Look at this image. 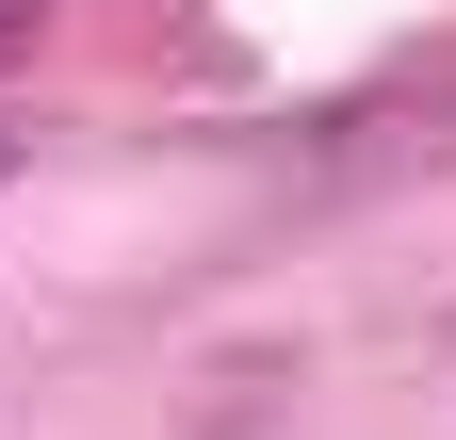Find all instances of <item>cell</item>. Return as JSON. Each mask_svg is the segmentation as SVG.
<instances>
[{
	"label": "cell",
	"instance_id": "1",
	"mask_svg": "<svg viewBox=\"0 0 456 440\" xmlns=\"http://www.w3.org/2000/svg\"><path fill=\"white\" fill-rule=\"evenodd\" d=\"M17 33H33V0H0V49H17Z\"/></svg>",
	"mask_w": 456,
	"mask_h": 440
},
{
	"label": "cell",
	"instance_id": "2",
	"mask_svg": "<svg viewBox=\"0 0 456 440\" xmlns=\"http://www.w3.org/2000/svg\"><path fill=\"white\" fill-rule=\"evenodd\" d=\"M0 163H17V131H0Z\"/></svg>",
	"mask_w": 456,
	"mask_h": 440
}]
</instances>
